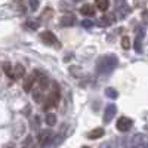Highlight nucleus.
I'll list each match as a JSON object with an SVG mask.
<instances>
[{
    "label": "nucleus",
    "instance_id": "18",
    "mask_svg": "<svg viewBox=\"0 0 148 148\" xmlns=\"http://www.w3.org/2000/svg\"><path fill=\"white\" fill-rule=\"evenodd\" d=\"M52 15H53V10H52L51 8H46V10H45V14H43V15H42L40 18H42V19L45 21V19H47V18H51Z\"/></svg>",
    "mask_w": 148,
    "mask_h": 148
},
{
    "label": "nucleus",
    "instance_id": "20",
    "mask_svg": "<svg viewBox=\"0 0 148 148\" xmlns=\"http://www.w3.org/2000/svg\"><path fill=\"white\" fill-rule=\"evenodd\" d=\"M28 5H30V9L34 12L39 9V0H28Z\"/></svg>",
    "mask_w": 148,
    "mask_h": 148
},
{
    "label": "nucleus",
    "instance_id": "14",
    "mask_svg": "<svg viewBox=\"0 0 148 148\" xmlns=\"http://www.w3.org/2000/svg\"><path fill=\"white\" fill-rule=\"evenodd\" d=\"M95 6L99 9V10L105 12L110 8V0H95Z\"/></svg>",
    "mask_w": 148,
    "mask_h": 148
},
{
    "label": "nucleus",
    "instance_id": "23",
    "mask_svg": "<svg viewBox=\"0 0 148 148\" xmlns=\"http://www.w3.org/2000/svg\"><path fill=\"white\" fill-rule=\"evenodd\" d=\"M27 27H28V28L36 30L37 27H39V22H34V19H31V21H28V22H27Z\"/></svg>",
    "mask_w": 148,
    "mask_h": 148
},
{
    "label": "nucleus",
    "instance_id": "22",
    "mask_svg": "<svg viewBox=\"0 0 148 148\" xmlns=\"http://www.w3.org/2000/svg\"><path fill=\"white\" fill-rule=\"evenodd\" d=\"M136 36H138V39H144L145 28H144V27H138V28H136Z\"/></svg>",
    "mask_w": 148,
    "mask_h": 148
},
{
    "label": "nucleus",
    "instance_id": "5",
    "mask_svg": "<svg viewBox=\"0 0 148 148\" xmlns=\"http://www.w3.org/2000/svg\"><path fill=\"white\" fill-rule=\"evenodd\" d=\"M132 126H133V121L129 117H120L117 120V123H116V127L120 132H127V130H130Z\"/></svg>",
    "mask_w": 148,
    "mask_h": 148
},
{
    "label": "nucleus",
    "instance_id": "15",
    "mask_svg": "<svg viewBox=\"0 0 148 148\" xmlns=\"http://www.w3.org/2000/svg\"><path fill=\"white\" fill-rule=\"evenodd\" d=\"M45 121H46V125H49V126H53L55 123H56V116H55L53 113H49V114H46Z\"/></svg>",
    "mask_w": 148,
    "mask_h": 148
},
{
    "label": "nucleus",
    "instance_id": "25",
    "mask_svg": "<svg viewBox=\"0 0 148 148\" xmlns=\"http://www.w3.org/2000/svg\"><path fill=\"white\" fill-rule=\"evenodd\" d=\"M82 25H83L84 28H90V27L93 25V24H92V21H88V19H86V21H83V22H82Z\"/></svg>",
    "mask_w": 148,
    "mask_h": 148
},
{
    "label": "nucleus",
    "instance_id": "19",
    "mask_svg": "<svg viewBox=\"0 0 148 148\" xmlns=\"http://www.w3.org/2000/svg\"><path fill=\"white\" fill-rule=\"evenodd\" d=\"M121 47L126 49V51L130 47V39H129V37H123V39H121Z\"/></svg>",
    "mask_w": 148,
    "mask_h": 148
},
{
    "label": "nucleus",
    "instance_id": "9",
    "mask_svg": "<svg viewBox=\"0 0 148 148\" xmlns=\"http://www.w3.org/2000/svg\"><path fill=\"white\" fill-rule=\"evenodd\" d=\"M114 19H116L114 14H108V15L102 16L98 24H99V27H108V25H111V24H113V21H114Z\"/></svg>",
    "mask_w": 148,
    "mask_h": 148
},
{
    "label": "nucleus",
    "instance_id": "11",
    "mask_svg": "<svg viewBox=\"0 0 148 148\" xmlns=\"http://www.w3.org/2000/svg\"><path fill=\"white\" fill-rule=\"evenodd\" d=\"M76 24V18H74V15H65V16H62L61 18V25H67V27H71V25H74Z\"/></svg>",
    "mask_w": 148,
    "mask_h": 148
},
{
    "label": "nucleus",
    "instance_id": "4",
    "mask_svg": "<svg viewBox=\"0 0 148 148\" xmlns=\"http://www.w3.org/2000/svg\"><path fill=\"white\" fill-rule=\"evenodd\" d=\"M59 98H61V93H59V89L56 88V89H53V90L51 92V95H49L47 101H46V105H45V110H49V108L56 107L58 102H59Z\"/></svg>",
    "mask_w": 148,
    "mask_h": 148
},
{
    "label": "nucleus",
    "instance_id": "13",
    "mask_svg": "<svg viewBox=\"0 0 148 148\" xmlns=\"http://www.w3.org/2000/svg\"><path fill=\"white\" fill-rule=\"evenodd\" d=\"M34 82H36L34 76H28L25 80H24V90H25V92H30L31 88L34 86Z\"/></svg>",
    "mask_w": 148,
    "mask_h": 148
},
{
    "label": "nucleus",
    "instance_id": "2",
    "mask_svg": "<svg viewBox=\"0 0 148 148\" xmlns=\"http://www.w3.org/2000/svg\"><path fill=\"white\" fill-rule=\"evenodd\" d=\"M40 39L43 40V43H46L47 46H55V47H61L59 45V40L56 39V36L52 33V31H49V30H45L43 33H40Z\"/></svg>",
    "mask_w": 148,
    "mask_h": 148
},
{
    "label": "nucleus",
    "instance_id": "24",
    "mask_svg": "<svg viewBox=\"0 0 148 148\" xmlns=\"http://www.w3.org/2000/svg\"><path fill=\"white\" fill-rule=\"evenodd\" d=\"M135 49H136V52H142V49H141V39H138V37H136V42H135Z\"/></svg>",
    "mask_w": 148,
    "mask_h": 148
},
{
    "label": "nucleus",
    "instance_id": "27",
    "mask_svg": "<svg viewBox=\"0 0 148 148\" xmlns=\"http://www.w3.org/2000/svg\"><path fill=\"white\" fill-rule=\"evenodd\" d=\"M74 2H80V0H74Z\"/></svg>",
    "mask_w": 148,
    "mask_h": 148
},
{
    "label": "nucleus",
    "instance_id": "7",
    "mask_svg": "<svg viewBox=\"0 0 148 148\" xmlns=\"http://www.w3.org/2000/svg\"><path fill=\"white\" fill-rule=\"evenodd\" d=\"M52 138V132L51 130H43L40 135H39V145L40 147H45V145H47V142H49V139Z\"/></svg>",
    "mask_w": 148,
    "mask_h": 148
},
{
    "label": "nucleus",
    "instance_id": "8",
    "mask_svg": "<svg viewBox=\"0 0 148 148\" xmlns=\"http://www.w3.org/2000/svg\"><path fill=\"white\" fill-rule=\"evenodd\" d=\"M24 74H25V68L18 64V65H15L14 68H12V77L10 79H14V80L21 79V77H24Z\"/></svg>",
    "mask_w": 148,
    "mask_h": 148
},
{
    "label": "nucleus",
    "instance_id": "17",
    "mask_svg": "<svg viewBox=\"0 0 148 148\" xmlns=\"http://www.w3.org/2000/svg\"><path fill=\"white\" fill-rule=\"evenodd\" d=\"M33 98H34L36 102H40V101H42V90H40V89H36V90L33 92Z\"/></svg>",
    "mask_w": 148,
    "mask_h": 148
},
{
    "label": "nucleus",
    "instance_id": "3",
    "mask_svg": "<svg viewBox=\"0 0 148 148\" xmlns=\"http://www.w3.org/2000/svg\"><path fill=\"white\" fill-rule=\"evenodd\" d=\"M116 2V12H117V15H119V18H125L126 15H129L130 14V8L127 6V3H126V0H114Z\"/></svg>",
    "mask_w": 148,
    "mask_h": 148
},
{
    "label": "nucleus",
    "instance_id": "12",
    "mask_svg": "<svg viewBox=\"0 0 148 148\" xmlns=\"http://www.w3.org/2000/svg\"><path fill=\"white\" fill-rule=\"evenodd\" d=\"M80 14L84 15V16H93L95 15V9L92 5H83L82 9H80Z\"/></svg>",
    "mask_w": 148,
    "mask_h": 148
},
{
    "label": "nucleus",
    "instance_id": "1",
    "mask_svg": "<svg viewBox=\"0 0 148 148\" xmlns=\"http://www.w3.org/2000/svg\"><path fill=\"white\" fill-rule=\"evenodd\" d=\"M119 64V59L116 55H104L102 58H99L96 64V68H98V73L101 74H108L111 73Z\"/></svg>",
    "mask_w": 148,
    "mask_h": 148
},
{
    "label": "nucleus",
    "instance_id": "21",
    "mask_svg": "<svg viewBox=\"0 0 148 148\" xmlns=\"http://www.w3.org/2000/svg\"><path fill=\"white\" fill-rule=\"evenodd\" d=\"M3 70H5V73H6V76L12 77V65H10V64L5 62V64H3Z\"/></svg>",
    "mask_w": 148,
    "mask_h": 148
},
{
    "label": "nucleus",
    "instance_id": "6",
    "mask_svg": "<svg viewBox=\"0 0 148 148\" xmlns=\"http://www.w3.org/2000/svg\"><path fill=\"white\" fill-rule=\"evenodd\" d=\"M116 113H117V107L114 104H108L107 108H105V111H104V121L105 123H110L111 120L114 119Z\"/></svg>",
    "mask_w": 148,
    "mask_h": 148
},
{
    "label": "nucleus",
    "instance_id": "16",
    "mask_svg": "<svg viewBox=\"0 0 148 148\" xmlns=\"http://www.w3.org/2000/svg\"><path fill=\"white\" fill-rule=\"evenodd\" d=\"M105 96H108L110 99H116V98L119 96V93H117V90L113 89V88H107V89H105Z\"/></svg>",
    "mask_w": 148,
    "mask_h": 148
},
{
    "label": "nucleus",
    "instance_id": "10",
    "mask_svg": "<svg viewBox=\"0 0 148 148\" xmlns=\"http://www.w3.org/2000/svg\"><path fill=\"white\" fill-rule=\"evenodd\" d=\"M101 136H104V129L102 127H95L93 130H90L88 133V138L89 139H99Z\"/></svg>",
    "mask_w": 148,
    "mask_h": 148
},
{
    "label": "nucleus",
    "instance_id": "26",
    "mask_svg": "<svg viewBox=\"0 0 148 148\" xmlns=\"http://www.w3.org/2000/svg\"><path fill=\"white\" fill-rule=\"evenodd\" d=\"M82 148H89V147H82Z\"/></svg>",
    "mask_w": 148,
    "mask_h": 148
}]
</instances>
